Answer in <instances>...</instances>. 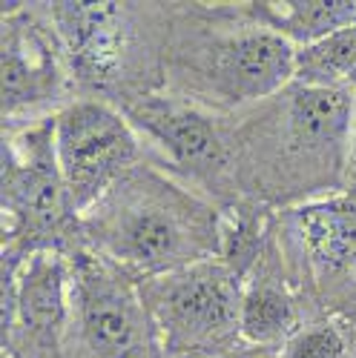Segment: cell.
<instances>
[{"mask_svg": "<svg viewBox=\"0 0 356 358\" xmlns=\"http://www.w3.org/2000/svg\"><path fill=\"white\" fill-rule=\"evenodd\" d=\"M245 12L290 41L296 49L313 46L356 23V0H242Z\"/></svg>", "mask_w": 356, "mask_h": 358, "instance_id": "cell-14", "label": "cell"}, {"mask_svg": "<svg viewBox=\"0 0 356 358\" xmlns=\"http://www.w3.org/2000/svg\"><path fill=\"white\" fill-rule=\"evenodd\" d=\"M4 127L32 124L72 103L75 86L43 3H4L0 12Z\"/></svg>", "mask_w": 356, "mask_h": 358, "instance_id": "cell-10", "label": "cell"}, {"mask_svg": "<svg viewBox=\"0 0 356 358\" xmlns=\"http://www.w3.org/2000/svg\"><path fill=\"white\" fill-rule=\"evenodd\" d=\"M319 86H350L356 83V23L345 26L331 38L305 46L296 55V78Z\"/></svg>", "mask_w": 356, "mask_h": 358, "instance_id": "cell-15", "label": "cell"}, {"mask_svg": "<svg viewBox=\"0 0 356 358\" xmlns=\"http://www.w3.org/2000/svg\"><path fill=\"white\" fill-rule=\"evenodd\" d=\"M245 278L221 258L138 284L164 358H213L245 347Z\"/></svg>", "mask_w": 356, "mask_h": 358, "instance_id": "cell-7", "label": "cell"}, {"mask_svg": "<svg viewBox=\"0 0 356 358\" xmlns=\"http://www.w3.org/2000/svg\"><path fill=\"white\" fill-rule=\"evenodd\" d=\"M350 321L313 318L282 350H276V358H350Z\"/></svg>", "mask_w": 356, "mask_h": 358, "instance_id": "cell-16", "label": "cell"}, {"mask_svg": "<svg viewBox=\"0 0 356 358\" xmlns=\"http://www.w3.org/2000/svg\"><path fill=\"white\" fill-rule=\"evenodd\" d=\"M4 358H6V355H4Z\"/></svg>", "mask_w": 356, "mask_h": 358, "instance_id": "cell-20", "label": "cell"}, {"mask_svg": "<svg viewBox=\"0 0 356 358\" xmlns=\"http://www.w3.org/2000/svg\"><path fill=\"white\" fill-rule=\"evenodd\" d=\"M353 92H356V83H353ZM348 192H356V146H353V164H350V189Z\"/></svg>", "mask_w": 356, "mask_h": 358, "instance_id": "cell-18", "label": "cell"}, {"mask_svg": "<svg viewBox=\"0 0 356 358\" xmlns=\"http://www.w3.org/2000/svg\"><path fill=\"white\" fill-rule=\"evenodd\" d=\"M308 321V307L287 273L271 227L267 244L242 287V341L256 350L276 352Z\"/></svg>", "mask_w": 356, "mask_h": 358, "instance_id": "cell-13", "label": "cell"}, {"mask_svg": "<svg viewBox=\"0 0 356 358\" xmlns=\"http://www.w3.org/2000/svg\"><path fill=\"white\" fill-rule=\"evenodd\" d=\"M72 315L64 358H164L138 284L86 247L69 252Z\"/></svg>", "mask_w": 356, "mask_h": 358, "instance_id": "cell-9", "label": "cell"}, {"mask_svg": "<svg viewBox=\"0 0 356 358\" xmlns=\"http://www.w3.org/2000/svg\"><path fill=\"white\" fill-rule=\"evenodd\" d=\"M55 146L78 215L98 203L118 178L146 161L127 115L89 98H75L55 115Z\"/></svg>", "mask_w": 356, "mask_h": 358, "instance_id": "cell-12", "label": "cell"}, {"mask_svg": "<svg viewBox=\"0 0 356 358\" xmlns=\"http://www.w3.org/2000/svg\"><path fill=\"white\" fill-rule=\"evenodd\" d=\"M350 336H353V352H350V358H356V321H350Z\"/></svg>", "mask_w": 356, "mask_h": 358, "instance_id": "cell-19", "label": "cell"}, {"mask_svg": "<svg viewBox=\"0 0 356 358\" xmlns=\"http://www.w3.org/2000/svg\"><path fill=\"white\" fill-rule=\"evenodd\" d=\"M138 132L146 161L190 189L210 198L221 213L235 206L230 117L172 92H153L124 109Z\"/></svg>", "mask_w": 356, "mask_h": 358, "instance_id": "cell-8", "label": "cell"}, {"mask_svg": "<svg viewBox=\"0 0 356 358\" xmlns=\"http://www.w3.org/2000/svg\"><path fill=\"white\" fill-rule=\"evenodd\" d=\"M43 12L61 41L78 98L124 112L164 89L170 3L52 0Z\"/></svg>", "mask_w": 356, "mask_h": 358, "instance_id": "cell-4", "label": "cell"}, {"mask_svg": "<svg viewBox=\"0 0 356 358\" xmlns=\"http://www.w3.org/2000/svg\"><path fill=\"white\" fill-rule=\"evenodd\" d=\"M235 206L285 213L350 189L356 92L290 80L230 117Z\"/></svg>", "mask_w": 356, "mask_h": 358, "instance_id": "cell-1", "label": "cell"}, {"mask_svg": "<svg viewBox=\"0 0 356 358\" xmlns=\"http://www.w3.org/2000/svg\"><path fill=\"white\" fill-rule=\"evenodd\" d=\"M213 358H276V352H267V350H256V347H239V350H230V352H221V355H213Z\"/></svg>", "mask_w": 356, "mask_h": 358, "instance_id": "cell-17", "label": "cell"}, {"mask_svg": "<svg viewBox=\"0 0 356 358\" xmlns=\"http://www.w3.org/2000/svg\"><path fill=\"white\" fill-rule=\"evenodd\" d=\"M273 235L310 321H356V192L276 213Z\"/></svg>", "mask_w": 356, "mask_h": 358, "instance_id": "cell-6", "label": "cell"}, {"mask_svg": "<svg viewBox=\"0 0 356 358\" xmlns=\"http://www.w3.org/2000/svg\"><path fill=\"white\" fill-rule=\"evenodd\" d=\"M4 355L64 358L72 315V264L61 250L4 261Z\"/></svg>", "mask_w": 356, "mask_h": 358, "instance_id": "cell-11", "label": "cell"}, {"mask_svg": "<svg viewBox=\"0 0 356 358\" xmlns=\"http://www.w3.org/2000/svg\"><path fill=\"white\" fill-rule=\"evenodd\" d=\"M296 49L245 3H170L164 92L233 117L296 78Z\"/></svg>", "mask_w": 356, "mask_h": 358, "instance_id": "cell-3", "label": "cell"}, {"mask_svg": "<svg viewBox=\"0 0 356 358\" xmlns=\"http://www.w3.org/2000/svg\"><path fill=\"white\" fill-rule=\"evenodd\" d=\"M0 161L4 261H20L38 250H61L69 255L81 247V215L57 161L55 115L4 127Z\"/></svg>", "mask_w": 356, "mask_h": 358, "instance_id": "cell-5", "label": "cell"}, {"mask_svg": "<svg viewBox=\"0 0 356 358\" xmlns=\"http://www.w3.org/2000/svg\"><path fill=\"white\" fill-rule=\"evenodd\" d=\"M224 213L170 172L144 161L81 215V247L135 284L221 255Z\"/></svg>", "mask_w": 356, "mask_h": 358, "instance_id": "cell-2", "label": "cell"}]
</instances>
